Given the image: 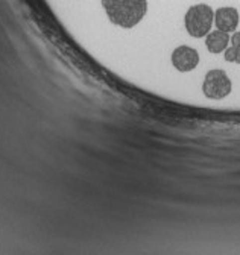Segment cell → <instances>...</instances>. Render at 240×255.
I'll return each instance as SVG.
<instances>
[{
	"instance_id": "cell-7",
	"label": "cell",
	"mask_w": 240,
	"mask_h": 255,
	"mask_svg": "<svg viewBox=\"0 0 240 255\" xmlns=\"http://www.w3.org/2000/svg\"><path fill=\"white\" fill-rule=\"evenodd\" d=\"M224 58H225V61H228V62H236V47H234V46L227 47L225 52H224Z\"/></svg>"
},
{
	"instance_id": "cell-5",
	"label": "cell",
	"mask_w": 240,
	"mask_h": 255,
	"mask_svg": "<svg viewBox=\"0 0 240 255\" xmlns=\"http://www.w3.org/2000/svg\"><path fill=\"white\" fill-rule=\"evenodd\" d=\"M215 24L219 30L234 32L239 26V11L233 6H222L215 12Z\"/></svg>"
},
{
	"instance_id": "cell-6",
	"label": "cell",
	"mask_w": 240,
	"mask_h": 255,
	"mask_svg": "<svg viewBox=\"0 0 240 255\" xmlns=\"http://www.w3.org/2000/svg\"><path fill=\"white\" fill-rule=\"evenodd\" d=\"M230 34L224 30H210L205 37V46L208 52L212 53H221L225 52V49L230 46Z\"/></svg>"
},
{
	"instance_id": "cell-4",
	"label": "cell",
	"mask_w": 240,
	"mask_h": 255,
	"mask_svg": "<svg viewBox=\"0 0 240 255\" xmlns=\"http://www.w3.org/2000/svg\"><path fill=\"white\" fill-rule=\"evenodd\" d=\"M172 64L178 72H192L199 64V53L190 46H179L172 52Z\"/></svg>"
},
{
	"instance_id": "cell-1",
	"label": "cell",
	"mask_w": 240,
	"mask_h": 255,
	"mask_svg": "<svg viewBox=\"0 0 240 255\" xmlns=\"http://www.w3.org/2000/svg\"><path fill=\"white\" fill-rule=\"evenodd\" d=\"M102 6L111 23L131 29L143 20L147 0H102Z\"/></svg>"
},
{
	"instance_id": "cell-2",
	"label": "cell",
	"mask_w": 240,
	"mask_h": 255,
	"mask_svg": "<svg viewBox=\"0 0 240 255\" xmlns=\"http://www.w3.org/2000/svg\"><path fill=\"white\" fill-rule=\"evenodd\" d=\"M215 23V11L205 3L193 5L187 9L184 17V24L189 35L193 38L207 37Z\"/></svg>"
},
{
	"instance_id": "cell-9",
	"label": "cell",
	"mask_w": 240,
	"mask_h": 255,
	"mask_svg": "<svg viewBox=\"0 0 240 255\" xmlns=\"http://www.w3.org/2000/svg\"><path fill=\"white\" fill-rule=\"evenodd\" d=\"M234 47H236V46H234ZM236 62L240 64V46L236 47Z\"/></svg>"
},
{
	"instance_id": "cell-3",
	"label": "cell",
	"mask_w": 240,
	"mask_h": 255,
	"mask_svg": "<svg viewBox=\"0 0 240 255\" xmlns=\"http://www.w3.org/2000/svg\"><path fill=\"white\" fill-rule=\"evenodd\" d=\"M233 90V82L228 78V75L221 70H210L205 75L204 84H202V91L208 99L213 101H221L231 93Z\"/></svg>"
},
{
	"instance_id": "cell-8",
	"label": "cell",
	"mask_w": 240,
	"mask_h": 255,
	"mask_svg": "<svg viewBox=\"0 0 240 255\" xmlns=\"http://www.w3.org/2000/svg\"><path fill=\"white\" fill-rule=\"evenodd\" d=\"M230 43H231V46H236V47L240 46V32L234 30V34L230 38Z\"/></svg>"
}]
</instances>
